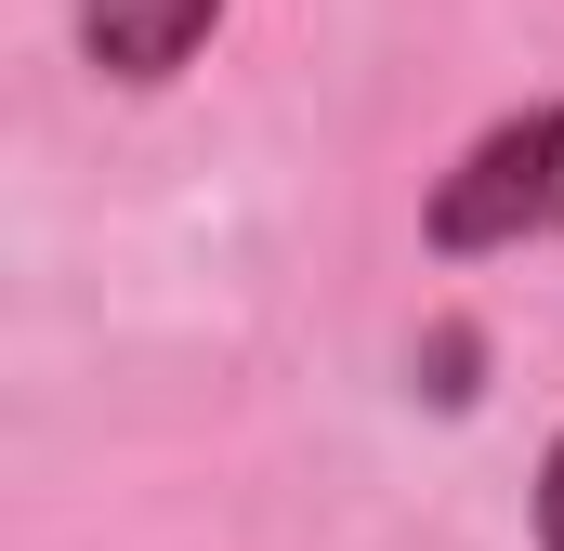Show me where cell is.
Masks as SVG:
<instances>
[{
	"instance_id": "7a4b0ae2",
	"label": "cell",
	"mask_w": 564,
	"mask_h": 551,
	"mask_svg": "<svg viewBox=\"0 0 564 551\" xmlns=\"http://www.w3.org/2000/svg\"><path fill=\"white\" fill-rule=\"evenodd\" d=\"M224 13H237V0H79L66 26H79V66H93L106 93H171V79L224 40Z\"/></svg>"
},
{
	"instance_id": "277c9868",
	"label": "cell",
	"mask_w": 564,
	"mask_h": 551,
	"mask_svg": "<svg viewBox=\"0 0 564 551\" xmlns=\"http://www.w3.org/2000/svg\"><path fill=\"white\" fill-rule=\"evenodd\" d=\"M539 551H564V433L539 446Z\"/></svg>"
},
{
	"instance_id": "3957f363",
	"label": "cell",
	"mask_w": 564,
	"mask_h": 551,
	"mask_svg": "<svg viewBox=\"0 0 564 551\" xmlns=\"http://www.w3.org/2000/svg\"><path fill=\"white\" fill-rule=\"evenodd\" d=\"M408 381H421L433 408L459 420L473 395H486V328H473V315H433V328H421V355H408Z\"/></svg>"
},
{
	"instance_id": "6da1fadb",
	"label": "cell",
	"mask_w": 564,
	"mask_h": 551,
	"mask_svg": "<svg viewBox=\"0 0 564 551\" xmlns=\"http://www.w3.org/2000/svg\"><path fill=\"white\" fill-rule=\"evenodd\" d=\"M539 237H564V93L486 119L421 197V250L433 263H499V250H539Z\"/></svg>"
}]
</instances>
